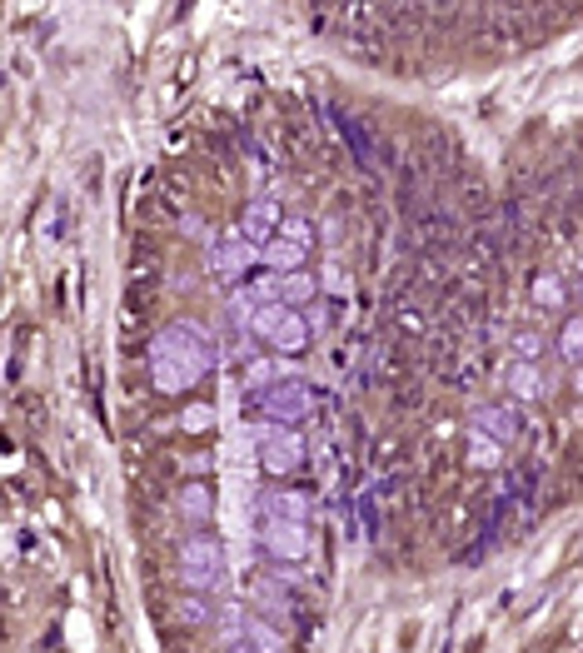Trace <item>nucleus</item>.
Returning a JSON list of instances; mask_svg holds the SVG:
<instances>
[{"instance_id":"f8f14e48","label":"nucleus","mask_w":583,"mask_h":653,"mask_svg":"<svg viewBox=\"0 0 583 653\" xmlns=\"http://www.w3.org/2000/svg\"><path fill=\"white\" fill-rule=\"evenodd\" d=\"M304 245H294V240H284V235H274L270 245H265V250H259V260L270 264L274 274H300V264H304Z\"/></svg>"},{"instance_id":"a211bd4d","label":"nucleus","mask_w":583,"mask_h":653,"mask_svg":"<svg viewBox=\"0 0 583 653\" xmlns=\"http://www.w3.org/2000/svg\"><path fill=\"white\" fill-rule=\"evenodd\" d=\"M539 354H543V339L534 335V329H518V335H514V360L539 364Z\"/></svg>"},{"instance_id":"6e6552de","label":"nucleus","mask_w":583,"mask_h":653,"mask_svg":"<svg viewBox=\"0 0 583 653\" xmlns=\"http://www.w3.org/2000/svg\"><path fill=\"white\" fill-rule=\"evenodd\" d=\"M474 429L498 439V444H514V439L524 435V409H518V404H484V409L474 414Z\"/></svg>"},{"instance_id":"0eeeda50","label":"nucleus","mask_w":583,"mask_h":653,"mask_svg":"<svg viewBox=\"0 0 583 653\" xmlns=\"http://www.w3.org/2000/svg\"><path fill=\"white\" fill-rule=\"evenodd\" d=\"M255 449H259V469L265 474H290L300 464V435L290 425H259L255 429Z\"/></svg>"},{"instance_id":"9b49d317","label":"nucleus","mask_w":583,"mask_h":653,"mask_svg":"<svg viewBox=\"0 0 583 653\" xmlns=\"http://www.w3.org/2000/svg\"><path fill=\"white\" fill-rule=\"evenodd\" d=\"M259 519H304L310 514V504H304V494L294 489H270V494H259Z\"/></svg>"},{"instance_id":"39448f33","label":"nucleus","mask_w":583,"mask_h":653,"mask_svg":"<svg viewBox=\"0 0 583 653\" xmlns=\"http://www.w3.org/2000/svg\"><path fill=\"white\" fill-rule=\"evenodd\" d=\"M259 260V245H249L239 229H225L215 245H210V255H205V264H210V274H215L220 284H235V280H245L249 274V264Z\"/></svg>"},{"instance_id":"9d476101","label":"nucleus","mask_w":583,"mask_h":653,"mask_svg":"<svg viewBox=\"0 0 583 653\" xmlns=\"http://www.w3.org/2000/svg\"><path fill=\"white\" fill-rule=\"evenodd\" d=\"M280 225H284L280 205H274V200H255V205L245 210V219H239V235H245L249 245H259V250H265V245L280 235Z\"/></svg>"},{"instance_id":"6ab92c4d","label":"nucleus","mask_w":583,"mask_h":653,"mask_svg":"<svg viewBox=\"0 0 583 653\" xmlns=\"http://www.w3.org/2000/svg\"><path fill=\"white\" fill-rule=\"evenodd\" d=\"M180 619H184V623H210L205 594H184V599H180Z\"/></svg>"},{"instance_id":"7ed1b4c3","label":"nucleus","mask_w":583,"mask_h":653,"mask_svg":"<svg viewBox=\"0 0 583 653\" xmlns=\"http://www.w3.org/2000/svg\"><path fill=\"white\" fill-rule=\"evenodd\" d=\"M180 578L194 594H210V588L225 584V549L210 533H190L180 544Z\"/></svg>"},{"instance_id":"f3484780","label":"nucleus","mask_w":583,"mask_h":653,"mask_svg":"<svg viewBox=\"0 0 583 653\" xmlns=\"http://www.w3.org/2000/svg\"><path fill=\"white\" fill-rule=\"evenodd\" d=\"M559 354L569 364H583V315H573L569 325L559 329Z\"/></svg>"},{"instance_id":"f03ea898","label":"nucleus","mask_w":583,"mask_h":653,"mask_svg":"<svg viewBox=\"0 0 583 653\" xmlns=\"http://www.w3.org/2000/svg\"><path fill=\"white\" fill-rule=\"evenodd\" d=\"M245 329L259 339V345H270L274 354H300V349L310 345V335H314L310 319H304L300 309H290V305H259Z\"/></svg>"},{"instance_id":"dca6fc26","label":"nucleus","mask_w":583,"mask_h":653,"mask_svg":"<svg viewBox=\"0 0 583 653\" xmlns=\"http://www.w3.org/2000/svg\"><path fill=\"white\" fill-rule=\"evenodd\" d=\"M180 514L190 523H205L210 514H215V499H210V489H200V484H194V489H184L180 494Z\"/></svg>"},{"instance_id":"f257e3e1","label":"nucleus","mask_w":583,"mask_h":653,"mask_svg":"<svg viewBox=\"0 0 583 653\" xmlns=\"http://www.w3.org/2000/svg\"><path fill=\"white\" fill-rule=\"evenodd\" d=\"M215 364H220L215 335H210L205 325H194V319L165 325L150 345V380H155V390H165V394L194 390Z\"/></svg>"},{"instance_id":"423d86ee","label":"nucleus","mask_w":583,"mask_h":653,"mask_svg":"<svg viewBox=\"0 0 583 653\" xmlns=\"http://www.w3.org/2000/svg\"><path fill=\"white\" fill-rule=\"evenodd\" d=\"M259 544H265V554L284 559V564H300V559H310L314 539L304 519H259Z\"/></svg>"},{"instance_id":"aec40b11","label":"nucleus","mask_w":583,"mask_h":653,"mask_svg":"<svg viewBox=\"0 0 583 653\" xmlns=\"http://www.w3.org/2000/svg\"><path fill=\"white\" fill-rule=\"evenodd\" d=\"M284 240H294V245H304V250H310V240H314V225L310 219H300V215H290L284 219V229H280Z\"/></svg>"},{"instance_id":"1a4fd4ad","label":"nucleus","mask_w":583,"mask_h":653,"mask_svg":"<svg viewBox=\"0 0 583 653\" xmlns=\"http://www.w3.org/2000/svg\"><path fill=\"white\" fill-rule=\"evenodd\" d=\"M504 384H508V394H514V404L524 399V404H539V399H549L553 394V380L539 370V364H529V360H514L504 370Z\"/></svg>"},{"instance_id":"20e7f679","label":"nucleus","mask_w":583,"mask_h":653,"mask_svg":"<svg viewBox=\"0 0 583 653\" xmlns=\"http://www.w3.org/2000/svg\"><path fill=\"white\" fill-rule=\"evenodd\" d=\"M259 414H265V425H300L314 414V390L304 380H280L259 390Z\"/></svg>"},{"instance_id":"2eb2a0df","label":"nucleus","mask_w":583,"mask_h":653,"mask_svg":"<svg viewBox=\"0 0 583 653\" xmlns=\"http://www.w3.org/2000/svg\"><path fill=\"white\" fill-rule=\"evenodd\" d=\"M504 449L508 444H498V439H489V435H469V464H479V469H498L504 464Z\"/></svg>"},{"instance_id":"ddd939ff","label":"nucleus","mask_w":583,"mask_h":653,"mask_svg":"<svg viewBox=\"0 0 583 653\" xmlns=\"http://www.w3.org/2000/svg\"><path fill=\"white\" fill-rule=\"evenodd\" d=\"M569 294H573V284L563 280V274H539V280H534V300H539L543 309H563Z\"/></svg>"},{"instance_id":"412c9836","label":"nucleus","mask_w":583,"mask_h":653,"mask_svg":"<svg viewBox=\"0 0 583 653\" xmlns=\"http://www.w3.org/2000/svg\"><path fill=\"white\" fill-rule=\"evenodd\" d=\"M225 653H259V649L249 639H235V643H225Z\"/></svg>"},{"instance_id":"4468645a","label":"nucleus","mask_w":583,"mask_h":653,"mask_svg":"<svg viewBox=\"0 0 583 653\" xmlns=\"http://www.w3.org/2000/svg\"><path fill=\"white\" fill-rule=\"evenodd\" d=\"M245 639L255 643L259 653H284V639L270 629V619H265V613H245Z\"/></svg>"}]
</instances>
